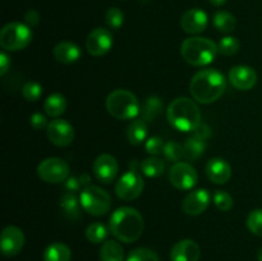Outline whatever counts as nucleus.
Here are the masks:
<instances>
[{
    "label": "nucleus",
    "instance_id": "f257e3e1",
    "mask_svg": "<svg viewBox=\"0 0 262 261\" xmlns=\"http://www.w3.org/2000/svg\"><path fill=\"white\" fill-rule=\"evenodd\" d=\"M227 81L216 69H202L192 77L189 91L194 101L200 104H212L224 95Z\"/></svg>",
    "mask_w": 262,
    "mask_h": 261
},
{
    "label": "nucleus",
    "instance_id": "f03ea898",
    "mask_svg": "<svg viewBox=\"0 0 262 261\" xmlns=\"http://www.w3.org/2000/svg\"><path fill=\"white\" fill-rule=\"evenodd\" d=\"M145 222L140 211L129 206L115 210L109 219V229L117 240L124 243L136 242L143 233Z\"/></svg>",
    "mask_w": 262,
    "mask_h": 261
},
{
    "label": "nucleus",
    "instance_id": "7ed1b4c3",
    "mask_svg": "<svg viewBox=\"0 0 262 261\" xmlns=\"http://www.w3.org/2000/svg\"><path fill=\"white\" fill-rule=\"evenodd\" d=\"M166 118L171 127L181 132H193L202 123L199 105L188 97L174 99L166 109Z\"/></svg>",
    "mask_w": 262,
    "mask_h": 261
},
{
    "label": "nucleus",
    "instance_id": "20e7f679",
    "mask_svg": "<svg viewBox=\"0 0 262 261\" xmlns=\"http://www.w3.org/2000/svg\"><path fill=\"white\" fill-rule=\"evenodd\" d=\"M217 45L212 40L201 36L188 37L182 42L181 54L184 60L193 67H205L216 58Z\"/></svg>",
    "mask_w": 262,
    "mask_h": 261
},
{
    "label": "nucleus",
    "instance_id": "39448f33",
    "mask_svg": "<svg viewBox=\"0 0 262 261\" xmlns=\"http://www.w3.org/2000/svg\"><path fill=\"white\" fill-rule=\"evenodd\" d=\"M107 113L119 120H129L141 113V104L137 96L128 90H115L105 100Z\"/></svg>",
    "mask_w": 262,
    "mask_h": 261
},
{
    "label": "nucleus",
    "instance_id": "423d86ee",
    "mask_svg": "<svg viewBox=\"0 0 262 261\" xmlns=\"http://www.w3.org/2000/svg\"><path fill=\"white\" fill-rule=\"evenodd\" d=\"M31 41H32V31L30 26L25 23H8L0 31V45L4 50H23L30 45Z\"/></svg>",
    "mask_w": 262,
    "mask_h": 261
},
{
    "label": "nucleus",
    "instance_id": "0eeeda50",
    "mask_svg": "<svg viewBox=\"0 0 262 261\" xmlns=\"http://www.w3.org/2000/svg\"><path fill=\"white\" fill-rule=\"evenodd\" d=\"M82 209L90 215L94 216H102L109 212L112 207V197L105 189L100 187L90 184L82 189L79 194Z\"/></svg>",
    "mask_w": 262,
    "mask_h": 261
},
{
    "label": "nucleus",
    "instance_id": "6e6552de",
    "mask_svg": "<svg viewBox=\"0 0 262 261\" xmlns=\"http://www.w3.org/2000/svg\"><path fill=\"white\" fill-rule=\"evenodd\" d=\"M69 164L61 158H48L37 166V176L46 183H61L69 178Z\"/></svg>",
    "mask_w": 262,
    "mask_h": 261
},
{
    "label": "nucleus",
    "instance_id": "1a4fd4ad",
    "mask_svg": "<svg viewBox=\"0 0 262 261\" xmlns=\"http://www.w3.org/2000/svg\"><path fill=\"white\" fill-rule=\"evenodd\" d=\"M145 182L142 176L136 170H128L115 183V193L120 200L132 201L142 193Z\"/></svg>",
    "mask_w": 262,
    "mask_h": 261
},
{
    "label": "nucleus",
    "instance_id": "9d476101",
    "mask_svg": "<svg viewBox=\"0 0 262 261\" xmlns=\"http://www.w3.org/2000/svg\"><path fill=\"white\" fill-rule=\"evenodd\" d=\"M197 181H199V174L189 163L178 161L174 163L169 170V182L171 186L182 191L192 189L197 184Z\"/></svg>",
    "mask_w": 262,
    "mask_h": 261
},
{
    "label": "nucleus",
    "instance_id": "9b49d317",
    "mask_svg": "<svg viewBox=\"0 0 262 261\" xmlns=\"http://www.w3.org/2000/svg\"><path fill=\"white\" fill-rule=\"evenodd\" d=\"M114 44L113 33L106 28H95L86 38V49L90 55L102 56L109 53Z\"/></svg>",
    "mask_w": 262,
    "mask_h": 261
},
{
    "label": "nucleus",
    "instance_id": "f8f14e48",
    "mask_svg": "<svg viewBox=\"0 0 262 261\" xmlns=\"http://www.w3.org/2000/svg\"><path fill=\"white\" fill-rule=\"evenodd\" d=\"M46 135L49 141L58 147L69 146L74 140V129L66 119H54L49 123L46 128Z\"/></svg>",
    "mask_w": 262,
    "mask_h": 261
},
{
    "label": "nucleus",
    "instance_id": "ddd939ff",
    "mask_svg": "<svg viewBox=\"0 0 262 261\" xmlns=\"http://www.w3.org/2000/svg\"><path fill=\"white\" fill-rule=\"evenodd\" d=\"M25 245V234L22 229L15 225H8L3 229L0 246L2 252L5 257H13L22 251Z\"/></svg>",
    "mask_w": 262,
    "mask_h": 261
},
{
    "label": "nucleus",
    "instance_id": "4468645a",
    "mask_svg": "<svg viewBox=\"0 0 262 261\" xmlns=\"http://www.w3.org/2000/svg\"><path fill=\"white\" fill-rule=\"evenodd\" d=\"M118 170H119V165H118L117 159L110 154H101L95 159L92 164L95 178L105 184H110L114 181Z\"/></svg>",
    "mask_w": 262,
    "mask_h": 261
},
{
    "label": "nucleus",
    "instance_id": "2eb2a0df",
    "mask_svg": "<svg viewBox=\"0 0 262 261\" xmlns=\"http://www.w3.org/2000/svg\"><path fill=\"white\" fill-rule=\"evenodd\" d=\"M230 83L233 87L241 91L252 90L257 83V73L252 67L248 66H235L233 67L228 74Z\"/></svg>",
    "mask_w": 262,
    "mask_h": 261
},
{
    "label": "nucleus",
    "instance_id": "dca6fc26",
    "mask_svg": "<svg viewBox=\"0 0 262 261\" xmlns=\"http://www.w3.org/2000/svg\"><path fill=\"white\" fill-rule=\"evenodd\" d=\"M210 201L211 197L207 189H194L184 197L182 209L189 216H197L205 212V210L209 207Z\"/></svg>",
    "mask_w": 262,
    "mask_h": 261
},
{
    "label": "nucleus",
    "instance_id": "f3484780",
    "mask_svg": "<svg viewBox=\"0 0 262 261\" xmlns=\"http://www.w3.org/2000/svg\"><path fill=\"white\" fill-rule=\"evenodd\" d=\"M209 25V17L206 12L202 9H189L182 15L181 18V27L183 28L184 32L189 35H197V33L204 32Z\"/></svg>",
    "mask_w": 262,
    "mask_h": 261
},
{
    "label": "nucleus",
    "instance_id": "a211bd4d",
    "mask_svg": "<svg viewBox=\"0 0 262 261\" xmlns=\"http://www.w3.org/2000/svg\"><path fill=\"white\" fill-rule=\"evenodd\" d=\"M205 173L212 183L225 184L227 182H229L230 177H232V168L224 159L214 158L206 163Z\"/></svg>",
    "mask_w": 262,
    "mask_h": 261
},
{
    "label": "nucleus",
    "instance_id": "6ab92c4d",
    "mask_svg": "<svg viewBox=\"0 0 262 261\" xmlns=\"http://www.w3.org/2000/svg\"><path fill=\"white\" fill-rule=\"evenodd\" d=\"M200 256V246L192 240L179 241L170 251V261H199Z\"/></svg>",
    "mask_w": 262,
    "mask_h": 261
},
{
    "label": "nucleus",
    "instance_id": "aec40b11",
    "mask_svg": "<svg viewBox=\"0 0 262 261\" xmlns=\"http://www.w3.org/2000/svg\"><path fill=\"white\" fill-rule=\"evenodd\" d=\"M53 55L59 63L72 64L79 60L82 51L77 44L71 42V41H61L54 48Z\"/></svg>",
    "mask_w": 262,
    "mask_h": 261
},
{
    "label": "nucleus",
    "instance_id": "412c9836",
    "mask_svg": "<svg viewBox=\"0 0 262 261\" xmlns=\"http://www.w3.org/2000/svg\"><path fill=\"white\" fill-rule=\"evenodd\" d=\"M81 201L77 199L76 193L66 192L60 199V209L64 216L69 220H78L81 217Z\"/></svg>",
    "mask_w": 262,
    "mask_h": 261
},
{
    "label": "nucleus",
    "instance_id": "4be33fe9",
    "mask_svg": "<svg viewBox=\"0 0 262 261\" xmlns=\"http://www.w3.org/2000/svg\"><path fill=\"white\" fill-rule=\"evenodd\" d=\"M164 104L163 100L159 96H150L145 100L142 107H141V114L142 119L147 122H155L159 118V115L163 113Z\"/></svg>",
    "mask_w": 262,
    "mask_h": 261
},
{
    "label": "nucleus",
    "instance_id": "5701e85b",
    "mask_svg": "<svg viewBox=\"0 0 262 261\" xmlns=\"http://www.w3.org/2000/svg\"><path fill=\"white\" fill-rule=\"evenodd\" d=\"M72 251L66 243L54 242L43 251V261H71Z\"/></svg>",
    "mask_w": 262,
    "mask_h": 261
},
{
    "label": "nucleus",
    "instance_id": "b1692460",
    "mask_svg": "<svg viewBox=\"0 0 262 261\" xmlns=\"http://www.w3.org/2000/svg\"><path fill=\"white\" fill-rule=\"evenodd\" d=\"M125 136H127V140L130 145H141V143H143V141H146V137H147V123L143 119L133 120L128 125Z\"/></svg>",
    "mask_w": 262,
    "mask_h": 261
},
{
    "label": "nucleus",
    "instance_id": "393cba45",
    "mask_svg": "<svg viewBox=\"0 0 262 261\" xmlns=\"http://www.w3.org/2000/svg\"><path fill=\"white\" fill-rule=\"evenodd\" d=\"M212 25L219 32L230 33L237 27V19L234 15L227 10H217L212 17Z\"/></svg>",
    "mask_w": 262,
    "mask_h": 261
},
{
    "label": "nucleus",
    "instance_id": "a878e982",
    "mask_svg": "<svg viewBox=\"0 0 262 261\" xmlns=\"http://www.w3.org/2000/svg\"><path fill=\"white\" fill-rule=\"evenodd\" d=\"M43 110L46 115L58 118L67 110V100L61 94H51L43 102Z\"/></svg>",
    "mask_w": 262,
    "mask_h": 261
},
{
    "label": "nucleus",
    "instance_id": "bb28decb",
    "mask_svg": "<svg viewBox=\"0 0 262 261\" xmlns=\"http://www.w3.org/2000/svg\"><path fill=\"white\" fill-rule=\"evenodd\" d=\"M100 261H124V250L117 241H106L100 248Z\"/></svg>",
    "mask_w": 262,
    "mask_h": 261
},
{
    "label": "nucleus",
    "instance_id": "cd10ccee",
    "mask_svg": "<svg viewBox=\"0 0 262 261\" xmlns=\"http://www.w3.org/2000/svg\"><path fill=\"white\" fill-rule=\"evenodd\" d=\"M183 148H184V156H186L188 160L191 161L197 160V159L204 154L205 148H206V141L197 137V136L192 135L191 137H188L186 140V142H184L183 145Z\"/></svg>",
    "mask_w": 262,
    "mask_h": 261
},
{
    "label": "nucleus",
    "instance_id": "c85d7f7f",
    "mask_svg": "<svg viewBox=\"0 0 262 261\" xmlns=\"http://www.w3.org/2000/svg\"><path fill=\"white\" fill-rule=\"evenodd\" d=\"M140 168L141 171L148 178H158L165 170V163L156 156H150V158L141 161Z\"/></svg>",
    "mask_w": 262,
    "mask_h": 261
},
{
    "label": "nucleus",
    "instance_id": "c756f323",
    "mask_svg": "<svg viewBox=\"0 0 262 261\" xmlns=\"http://www.w3.org/2000/svg\"><path fill=\"white\" fill-rule=\"evenodd\" d=\"M109 230L110 229H107L105 224L100 222H95L86 228V238L89 242L99 245V243H102L106 240Z\"/></svg>",
    "mask_w": 262,
    "mask_h": 261
},
{
    "label": "nucleus",
    "instance_id": "7c9ffc66",
    "mask_svg": "<svg viewBox=\"0 0 262 261\" xmlns=\"http://www.w3.org/2000/svg\"><path fill=\"white\" fill-rule=\"evenodd\" d=\"M241 44L233 36H225L217 44V51H219L222 55L225 56H233L239 51Z\"/></svg>",
    "mask_w": 262,
    "mask_h": 261
},
{
    "label": "nucleus",
    "instance_id": "2f4dec72",
    "mask_svg": "<svg viewBox=\"0 0 262 261\" xmlns=\"http://www.w3.org/2000/svg\"><path fill=\"white\" fill-rule=\"evenodd\" d=\"M125 261H160V258L155 251L146 247H138L130 251Z\"/></svg>",
    "mask_w": 262,
    "mask_h": 261
},
{
    "label": "nucleus",
    "instance_id": "473e14b6",
    "mask_svg": "<svg viewBox=\"0 0 262 261\" xmlns=\"http://www.w3.org/2000/svg\"><path fill=\"white\" fill-rule=\"evenodd\" d=\"M164 156H165L166 160L173 161V163H178L182 160V158L184 156V148L181 143L176 142V141H169L165 143V147H164Z\"/></svg>",
    "mask_w": 262,
    "mask_h": 261
},
{
    "label": "nucleus",
    "instance_id": "72a5a7b5",
    "mask_svg": "<svg viewBox=\"0 0 262 261\" xmlns=\"http://www.w3.org/2000/svg\"><path fill=\"white\" fill-rule=\"evenodd\" d=\"M247 224L248 230L252 234L262 237V209H256L248 214L247 216Z\"/></svg>",
    "mask_w": 262,
    "mask_h": 261
},
{
    "label": "nucleus",
    "instance_id": "f704fd0d",
    "mask_svg": "<svg viewBox=\"0 0 262 261\" xmlns=\"http://www.w3.org/2000/svg\"><path fill=\"white\" fill-rule=\"evenodd\" d=\"M212 201H214V205L220 211H229V210H232L233 204H234L233 197L228 192L222 191V189L215 191L214 196H212Z\"/></svg>",
    "mask_w": 262,
    "mask_h": 261
},
{
    "label": "nucleus",
    "instance_id": "c9c22d12",
    "mask_svg": "<svg viewBox=\"0 0 262 261\" xmlns=\"http://www.w3.org/2000/svg\"><path fill=\"white\" fill-rule=\"evenodd\" d=\"M22 95L27 101H37L42 95V86L35 81H28L23 84Z\"/></svg>",
    "mask_w": 262,
    "mask_h": 261
},
{
    "label": "nucleus",
    "instance_id": "e433bc0d",
    "mask_svg": "<svg viewBox=\"0 0 262 261\" xmlns=\"http://www.w3.org/2000/svg\"><path fill=\"white\" fill-rule=\"evenodd\" d=\"M105 22L113 30H119L124 23V14L119 8H109L105 14Z\"/></svg>",
    "mask_w": 262,
    "mask_h": 261
},
{
    "label": "nucleus",
    "instance_id": "4c0bfd02",
    "mask_svg": "<svg viewBox=\"0 0 262 261\" xmlns=\"http://www.w3.org/2000/svg\"><path fill=\"white\" fill-rule=\"evenodd\" d=\"M164 147H165V143H164L163 138L158 137V136H154V137L148 138L145 143L146 153L150 154L151 156H158L160 154H163Z\"/></svg>",
    "mask_w": 262,
    "mask_h": 261
},
{
    "label": "nucleus",
    "instance_id": "58836bf2",
    "mask_svg": "<svg viewBox=\"0 0 262 261\" xmlns=\"http://www.w3.org/2000/svg\"><path fill=\"white\" fill-rule=\"evenodd\" d=\"M30 124L31 127L36 130L43 129V128H48L49 125L48 118H46L43 114H41V113H35V114L31 115Z\"/></svg>",
    "mask_w": 262,
    "mask_h": 261
},
{
    "label": "nucleus",
    "instance_id": "ea45409f",
    "mask_svg": "<svg viewBox=\"0 0 262 261\" xmlns=\"http://www.w3.org/2000/svg\"><path fill=\"white\" fill-rule=\"evenodd\" d=\"M82 183L79 181V178L77 177H69L66 182H64V188L67 192H72V193H76L77 191H79Z\"/></svg>",
    "mask_w": 262,
    "mask_h": 261
},
{
    "label": "nucleus",
    "instance_id": "a19ab883",
    "mask_svg": "<svg viewBox=\"0 0 262 261\" xmlns=\"http://www.w3.org/2000/svg\"><path fill=\"white\" fill-rule=\"evenodd\" d=\"M193 135L206 141L207 138H210V136H211V129H210V127L207 124L201 123V124H200L199 127L193 130Z\"/></svg>",
    "mask_w": 262,
    "mask_h": 261
},
{
    "label": "nucleus",
    "instance_id": "79ce46f5",
    "mask_svg": "<svg viewBox=\"0 0 262 261\" xmlns=\"http://www.w3.org/2000/svg\"><path fill=\"white\" fill-rule=\"evenodd\" d=\"M25 20L28 26H37L40 22V14L36 10H27L25 14Z\"/></svg>",
    "mask_w": 262,
    "mask_h": 261
},
{
    "label": "nucleus",
    "instance_id": "37998d69",
    "mask_svg": "<svg viewBox=\"0 0 262 261\" xmlns=\"http://www.w3.org/2000/svg\"><path fill=\"white\" fill-rule=\"evenodd\" d=\"M10 58L5 53H0V74L4 76L10 68Z\"/></svg>",
    "mask_w": 262,
    "mask_h": 261
},
{
    "label": "nucleus",
    "instance_id": "c03bdc74",
    "mask_svg": "<svg viewBox=\"0 0 262 261\" xmlns=\"http://www.w3.org/2000/svg\"><path fill=\"white\" fill-rule=\"evenodd\" d=\"M79 181H81L82 186H90V181H91V178H90L89 174H82L81 177H79Z\"/></svg>",
    "mask_w": 262,
    "mask_h": 261
},
{
    "label": "nucleus",
    "instance_id": "a18cd8bd",
    "mask_svg": "<svg viewBox=\"0 0 262 261\" xmlns=\"http://www.w3.org/2000/svg\"><path fill=\"white\" fill-rule=\"evenodd\" d=\"M209 3L211 5H214V7H222V5H224L227 3V0H209Z\"/></svg>",
    "mask_w": 262,
    "mask_h": 261
},
{
    "label": "nucleus",
    "instance_id": "49530a36",
    "mask_svg": "<svg viewBox=\"0 0 262 261\" xmlns=\"http://www.w3.org/2000/svg\"><path fill=\"white\" fill-rule=\"evenodd\" d=\"M257 260L262 261V247L258 250V252H257Z\"/></svg>",
    "mask_w": 262,
    "mask_h": 261
}]
</instances>
